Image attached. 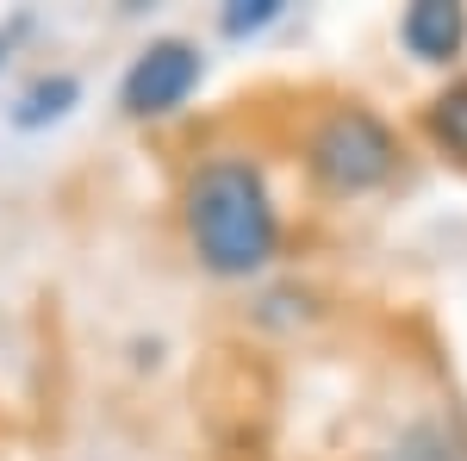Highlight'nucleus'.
<instances>
[{
  "label": "nucleus",
  "mask_w": 467,
  "mask_h": 461,
  "mask_svg": "<svg viewBox=\"0 0 467 461\" xmlns=\"http://www.w3.org/2000/svg\"><path fill=\"white\" fill-rule=\"evenodd\" d=\"M399 44L411 63L424 69H449L467 50V6L462 0H411L399 13Z\"/></svg>",
  "instance_id": "4"
},
{
  "label": "nucleus",
  "mask_w": 467,
  "mask_h": 461,
  "mask_svg": "<svg viewBox=\"0 0 467 461\" xmlns=\"http://www.w3.org/2000/svg\"><path fill=\"white\" fill-rule=\"evenodd\" d=\"M299 156H306V175H312L318 194H330V200H368V194H380L399 175L405 143H399V131L374 107L343 100V107L318 112V125L306 131Z\"/></svg>",
  "instance_id": "2"
},
{
  "label": "nucleus",
  "mask_w": 467,
  "mask_h": 461,
  "mask_svg": "<svg viewBox=\"0 0 467 461\" xmlns=\"http://www.w3.org/2000/svg\"><path fill=\"white\" fill-rule=\"evenodd\" d=\"M206 81V57L187 37H150L131 57V69L119 75V112L125 119H169L181 112Z\"/></svg>",
  "instance_id": "3"
},
{
  "label": "nucleus",
  "mask_w": 467,
  "mask_h": 461,
  "mask_svg": "<svg viewBox=\"0 0 467 461\" xmlns=\"http://www.w3.org/2000/svg\"><path fill=\"white\" fill-rule=\"evenodd\" d=\"M281 19H287V0H231L218 13V32L224 37H262L268 26H281Z\"/></svg>",
  "instance_id": "8"
},
{
  "label": "nucleus",
  "mask_w": 467,
  "mask_h": 461,
  "mask_svg": "<svg viewBox=\"0 0 467 461\" xmlns=\"http://www.w3.org/2000/svg\"><path fill=\"white\" fill-rule=\"evenodd\" d=\"M374 461H467V456L442 418H418V424L399 430V443H387Z\"/></svg>",
  "instance_id": "7"
},
{
  "label": "nucleus",
  "mask_w": 467,
  "mask_h": 461,
  "mask_svg": "<svg viewBox=\"0 0 467 461\" xmlns=\"http://www.w3.org/2000/svg\"><path fill=\"white\" fill-rule=\"evenodd\" d=\"M181 225L193 262L218 281H255L281 256V206L255 156H206L181 181Z\"/></svg>",
  "instance_id": "1"
},
{
  "label": "nucleus",
  "mask_w": 467,
  "mask_h": 461,
  "mask_svg": "<svg viewBox=\"0 0 467 461\" xmlns=\"http://www.w3.org/2000/svg\"><path fill=\"white\" fill-rule=\"evenodd\" d=\"M424 138L436 143L442 162L467 169V75H455L449 88H436L424 100Z\"/></svg>",
  "instance_id": "6"
},
{
  "label": "nucleus",
  "mask_w": 467,
  "mask_h": 461,
  "mask_svg": "<svg viewBox=\"0 0 467 461\" xmlns=\"http://www.w3.org/2000/svg\"><path fill=\"white\" fill-rule=\"evenodd\" d=\"M0 57H6V37H0Z\"/></svg>",
  "instance_id": "9"
},
{
  "label": "nucleus",
  "mask_w": 467,
  "mask_h": 461,
  "mask_svg": "<svg viewBox=\"0 0 467 461\" xmlns=\"http://www.w3.org/2000/svg\"><path fill=\"white\" fill-rule=\"evenodd\" d=\"M75 107H81V75L50 69L13 100V125H19V131H44V125H63Z\"/></svg>",
  "instance_id": "5"
}]
</instances>
